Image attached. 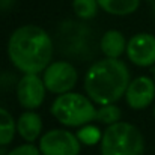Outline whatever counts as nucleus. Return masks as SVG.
<instances>
[{
	"mask_svg": "<svg viewBox=\"0 0 155 155\" xmlns=\"http://www.w3.org/2000/svg\"><path fill=\"white\" fill-rule=\"evenodd\" d=\"M17 133V122L14 116L3 107H0V146H9L14 142Z\"/></svg>",
	"mask_w": 155,
	"mask_h": 155,
	"instance_id": "13",
	"label": "nucleus"
},
{
	"mask_svg": "<svg viewBox=\"0 0 155 155\" xmlns=\"http://www.w3.org/2000/svg\"><path fill=\"white\" fill-rule=\"evenodd\" d=\"M38 148L42 155H80L81 152L77 134L63 128H53L44 133Z\"/></svg>",
	"mask_w": 155,
	"mask_h": 155,
	"instance_id": "6",
	"label": "nucleus"
},
{
	"mask_svg": "<svg viewBox=\"0 0 155 155\" xmlns=\"http://www.w3.org/2000/svg\"><path fill=\"white\" fill-rule=\"evenodd\" d=\"M42 80L48 92L62 95V94L74 91L78 81V72L71 62L56 60L44 69Z\"/></svg>",
	"mask_w": 155,
	"mask_h": 155,
	"instance_id": "5",
	"label": "nucleus"
},
{
	"mask_svg": "<svg viewBox=\"0 0 155 155\" xmlns=\"http://www.w3.org/2000/svg\"><path fill=\"white\" fill-rule=\"evenodd\" d=\"M6 155H42L39 148L35 146L33 143H23L20 146H15L14 149L8 151Z\"/></svg>",
	"mask_w": 155,
	"mask_h": 155,
	"instance_id": "17",
	"label": "nucleus"
},
{
	"mask_svg": "<svg viewBox=\"0 0 155 155\" xmlns=\"http://www.w3.org/2000/svg\"><path fill=\"white\" fill-rule=\"evenodd\" d=\"M47 87L39 74H23L17 81L15 95L20 105L26 110H36L45 101Z\"/></svg>",
	"mask_w": 155,
	"mask_h": 155,
	"instance_id": "7",
	"label": "nucleus"
},
{
	"mask_svg": "<svg viewBox=\"0 0 155 155\" xmlns=\"http://www.w3.org/2000/svg\"><path fill=\"white\" fill-rule=\"evenodd\" d=\"M6 154H8L6 146H0V155H6Z\"/></svg>",
	"mask_w": 155,
	"mask_h": 155,
	"instance_id": "19",
	"label": "nucleus"
},
{
	"mask_svg": "<svg viewBox=\"0 0 155 155\" xmlns=\"http://www.w3.org/2000/svg\"><path fill=\"white\" fill-rule=\"evenodd\" d=\"M77 137L80 140L81 145H86V146H95L101 142V137H103V131L92 125V124H87V125H83L80 127V130H77Z\"/></svg>",
	"mask_w": 155,
	"mask_h": 155,
	"instance_id": "15",
	"label": "nucleus"
},
{
	"mask_svg": "<svg viewBox=\"0 0 155 155\" xmlns=\"http://www.w3.org/2000/svg\"><path fill=\"white\" fill-rule=\"evenodd\" d=\"M98 0H72V11L80 20H92L98 14Z\"/></svg>",
	"mask_w": 155,
	"mask_h": 155,
	"instance_id": "14",
	"label": "nucleus"
},
{
	"mask_svg": "<svg viewBox=\"0 0 155 155\" xmlns=\"http://www.w3.org/2000/svg\"><path fill=\"white\" fill-rule=\"evenodd\" d=\"M100 151L101 155H143L145 137L134 124L119 120L103 131Z\"/></svg>",
	"mask_w": 155,
	"mask_h": 155,
	"instance_id": "4",
	"label": "nucleus"
},
{
	"mask_svg": "<svg viewBox=\"0 0 155 155\" xmlns=\"http://www.w3.org/2000/svg\"><path fill=\"white\" fill-rule=\"evenodd\" d=\"M154 119H155V104H154Z\"/></svg>",
	"mask_w": 155,
	"mask_h": 155,
	"instance_id": "21",
	"label": "nucleus"
},
{
	"mask_svg": "<svg viewBox=\"0 0 155 155\" xmlns=\"http://www.w3.org/2000/svg\"><path fill=\"white\" fill-rule=\"evenodd\" d=\"M125 54L128 60L136 66H155V36L146 32L133 35L128 39Z\"/></svg>",
	"mask_w": 155,
	"mask_h": 155,
	"instance_id": "8",
	"label": "nucleus"
},
{
	"mask_svg": "<svg viewBox=\"0 0 155 155\" xmlns=\"http://www.w3.org/2000/svg\"><path fill=\"white\" fill-rule=\"evenodd\" d=\"M149 2H155V0H149Z\"/></svg>",
	"mask_w": 155,
	"mask_h": 155,
	"instance_id": "23",
	"label": "nucleus"
},
{
	"mask_svg": "<svg viewBox=\"0 0 155 155\" xmlns=\"http://www.w3.org/2000/svg\"><path fill=\"white\" fill-rule=\"evenodd\" d=\"M15 6V0H0V14L9 12Z\"/></svg>",
	"mask_w": 155,
	"mask_h": 155,
	"instance_id": "18",
	"label": "nucleus"
},
{
	"mask_svg": "<svg viewBox=\"0 0 155 155\" xmlns=\"http://www.w3.org/2000/svg\"><path fill=\"white\" fill-rule=\"evenodd\" d=\"M152 72H154V80H155V66H154V69H152Z\"/></svg>",
	"mask_w": 155,
	"mask_h": 155,
	"instance_id": "20",
	"label": "nucleus"
},
{
	"mask_svg": "<svg viewBox=\"0 0 155 155\" xmlns=\"http://www.w3.org/2000/svg\"><path fill=\"white\" fill-rule=\"evenodd\" d=\"M154 15H155V2H154Z\"/></svg>",
	"mask_w": 155,
	"mask_h": 155,
	"instance_id": "22",
	"label": "nucleus"
},
{
	"mask_svg": "<svg viewBox=\"0 0 155 155\" xmlns=\"http://www.w3.org/2000/svg\"><path fill=\"white\" fill-rule=\"evenodd\" d=\"M97 104L86 94L66 92L57 95L51 103L50 113L53 117L68 128H80L97 120Z\"/></svg>",
	"mask_w": 155,
	"mask_h": 155,
	"instance_id": "3",
	"label": "nucleus"
},
{
	"mask_svg": "<svg viewBox=\"0 0 155 155\" xmlns=\"http://www.w3.org/2000/svg\"><path fill=\"white\" fill-rule=\"evenodd\" d=\"M130 81L131 74L124 60L104 57L89 66L83 78V87L97 105H105L125 97Z\"/></svg>",
	"mask_w": 155,
	"mask_h": 155,
	"instance_id": "2",
	"label": "nucleus"
},
{
	"mask_svg": "<svg viewBox=\"0 0 155 155\" xmlns=\"http://www.w3.org/2000/svg\"><path fill=\"white\" fill-rule=\"evenodd\" d=\"M6 51L11 63L20 72L41 74L51 63L54 45L47 30L35 24H26L11 33Z\"/></svg>",
	"mask_w": 155,
	"mask_h": 155,
	"instance_id": "1",
	"label": "nucleus"
},
{
	"mask_svg": "<svg viewBox=\"0 0 155 155\" xmlns=\"http://www.w3.org/2000/svg\"><path fill=\"white\" fill-rule=\"evenodd\" d=\"M100 9L110 15L116 17H125L130 14H134L139 6L140 0H98Z\"/></svg>",
	"mask_w": 155,
	"mask_h": 155,
	"instance_id": "12",
	"label": "nucleus"
},
{
	"mask_svg": "<svg viewBox=\"0 0 155 155\" xmlns=\"http://www.w3.org/2000/svg\"><path fill=\"white\" fill-rule=\"evenodd\" d=\"M128 41L125 39L124 33L117 29H110L104 32L100 38V50L105 57L120 59V56L127 51Z\"/></svg>",
	"mask_w": 155,
	"mask_h": 155,
	"instance_id": "11",
	"label": "nucleus"
},
{
	"mask_svg": "<svg viewBox=\"0 0 155 155\" xmlns=\"http://www.w3.org/2000/svg\"><path fill=\"white\" fill-rule=\"evenodd\" d=\"M17 134L26 143H35L42 136V119L35 110L23 111L17 119Z\"/></svg>",
	"mask_w": 155,
	"mask_h": 155,
	"instance_id": "10",
	"label": "nucleus"
},
{
	"mask_svg": "<svg viewBox=\"0 0 155 155\" xmlns=\"http://www.w3.org/2000/svg\"><path fill=\"white\" fill-rule=\"evenodd\" d=\"M120 117H122V110L114 104L100 105V108L97 110V122L107 125V127L119 122Z\"/></svg>",
	"mask_w": 155,
	"mask_h": 155,
	"instance_id": "16",
	"label": "nucleus"
},
{
	"mask_svg": "<svg viewBox=\"0 0 155 155\" xmlns=\"http://www.w3.org/2000/svg\"><path fill=\"white\" fill-rule=\"evenodd\" d=\"M155 100V80L148 75L133 78L125 92V103L133 110H145Z\"/></svg>",
	"mask_w": 155,
	"mask_h": 155,
	"instance_id": "9",
	"label": "nucleus"
}]
</instances>
